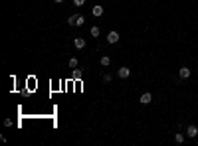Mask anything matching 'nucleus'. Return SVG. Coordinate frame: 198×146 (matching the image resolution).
Here are the masks:
<instances>
[{
	"mask_svg": "<svg viewBox=\"0 0 198 146\" xmlns=\"http://www.w3.org/2000/svg\"><path fill=\"white\" fill-rule=\"evenodd\" d=\"M83 22H85V18H83L81 14H77V16L74 14V16L68 18V24H70V26H83Z\"/></svg>",
	"mask_w": 198,
	"mask_h": 146,
	"instance_id": "obj_1",
	"label": "nucleus"
},
{
	"mask_svg": "<svg viewBox=\"0 0 198 146\" xmlns=\"http://www.w3.org/2000/svg\"><path fill=\"white\" fill-rule=\"evenodd\" d=\"M131 75V69L129 67H121V69H117V77H121V79H127Z\"/></svg>",
	"mask_w": 198,
	"mask_h": 146,
	"instance_id": "obj_2",
	"label": "nucleus"
},
{
	"mask_svg": "<svg viewBox=\"0 0 198 146\" xmlns=\"http://www.w3.org/2000/svg\"><path fill=\"white\" fill-rule=\"evenodd\" d=\"M178 77H180V79H188V77H190V69H188V67H180V69H178Z\"/></svg>",
	"mask_w": 198,
	"mask_h": 146,
	"instance_id": "obj_3",
	"label": "nucleus"
},
{
	"mask_svg": "<svg viewBox=\"0 0 198 146\" xmlns=\"http://www.w3.org/2000/svg\"><path fill=\"white\" fill-rule=\"evenodd\" d=\"M107 41H109V43H117L119 41V34L117 32H109V34H107Z\"/></svg>",
	"mask_w": 198,
	"mask_h": 146,
	"instance_id": "obj_4",
	"label": "nucleus"
},
{
	"mask_svg": "<svg viewBox=\"0 0 198 146\" xmlns=\"http://www.w3.org/2000/svg\"><path fill=\"white\" fill-rule=\"evenodd\" d=\"M186 134H188L190 138H194V136H198V128L194 126V124H190V126L186 128Z\"/></svg>",
	"mask_w": 198,
	"mask_h": 146,
	"instance_id": "obj_5",
	"label": "nucleus"
},
{
	"mask_svg": "<svg viewBox=\"0 0 198 146\" xmlns=\"http://www.w3.org/2000/svg\"><path fill=\"white\" fill-rule=\"evenodd\" d=\"M151 101H153V95H151V93H143V95H141V103H143V105H149Z\"/></svg>",
	"mask_w": 198,
	"mask_h": 146,
	"instance_id": "obj_6",
	"label": "nucleus"
},
{
	"mask_svg": "<svg viewBox=\"0 0 198 146\" xmlns=\"http://www.w3.org/2000/svg\"><path fill=\"white\" fill-rule=\"evenodd\" d=\"M74 43H75V47H77V49H83V47H85V39H83V37H75V39H74Z\"/></svg>",
	"mask_w": 198,
	"mask_h": 146,
	"instance_id": "obj_7",
	"label": "nucleus"
},
{
	"mask_svg": "<svg viewBox=\"0 0 198 146\" xmlns=\"http://www.w3.org/2000/svg\"><path fill=\"white\" fill-rule=\"evenodd\" d=\"M91 12H93V16H97V18H99V16L103 14V6H93V10H91Z\"/></svg>",
	"mask_w": 198,
	"mask_h": 146,
	"instance_id": "obj_8",
	"label": "nucleus"
},
{
	"mask_svg": "<svg viewBox=\"0 0 198 146\" xmlns=\"http://www.w3.org/2000/svg\"><path fill=\"white\" fill-rule=\"evenodd\" d=\"M109 63H111V57H109V55H103V57H101V65H103V67H107Z\"/></svg>",
	"mask_w": 198,
	"mask_h": 146,
	"instance_id": "obj_9",
	"label": "nucleus"
},
{
	"mask_svg": "<svg viewBox=\"0 0 198 146\" xmlns=\"http://www.w3.org/2000/svg\"><path fill=\"white\" fill-rule=\"evenodd\" d=\"M68 65H70L72 69H75V67H77V57H72V59L68 61Z\"/></svg>",
	"mask_w": 198,
	"mask_h": 146,
	"instance_id": "obj_10",
	"label": "nucleus"
},
{
	"mask_svg": "<svg viewBox=\"0 0 198 146\" xmlns=\"http://www.w3.org/2000/svg\"><path fill=\"white\" fill-rule=\"evenodd\" d=\"M174 140H176V144H182V142H184V136L178 132V134H174Z\"/></svg>",
	"mask_w": 198,
	"mask_h": 146,
	"instance_id": "obj_11",
	"label": "nucleus"
},
{
	"mask_svg": "<svg viewBox=\"0 0 198 146\" xmlns=\"http://www.w3.org/2000/svg\"><path fill=\"white\" fill-rule=\"evenodd\" d=\"M99 34H101V30H99L97 26H93V28H91V36H93V37H97Z\"/></svg>",
	"mask_w": 198,
	"mask_h": 146,
	"instance_id": "obj_12",
	"label": "nucleus"
},
{
	"mask_svg": "<svg viewBox=\"0 0 198 146\" xmlns=\"http://www.w3.org/2000/svg\"><path fill=\"white\" fill-rule=\"evenodd\" d=\"M111 79H113V77H111L109 73H105V75H103V83H111Z\"/></svg>",
	"mask_w": 198,
	"mask_h": 146,
	"instance_id": "obj_13",
	"label": "nucleus"
},
{
	"mask_svg": "<svg viewBox=\"0 0 198 146\" xmlns=\"http://www.w3.org/2000/svg\"><path fill=\"white\" fill-rule=\"evenodd\" d=\"M81 75H83V71H81V69H74V77H75V79H79Z\"/></svg>",
	"mask_w": 198,
	"mask_h": 146,
	"instance_id": "obj_14",
	"label": "nucleus"
},
{
	"mask_svg": "<svg viewBox=\"0 0 198 146\" xmlns=\"http://www.w3.org/2000/svg\"><path fill=\"white\" fill-rule=\"evenodd\" d=\"M4 126H12V118H4Z\"/></svg>",
	"mask_w": 198,
	"mask_h": 146,
	"instance_id": "obj_15",
	"label": "nucleus"
},
{
	"mask_svg": "<svg viewBox=\"0 0 198 146\" xmlns=\"http://www.w3.org/2000/svg\"><path fill=\"white\" fill-rule=\"evenodd\" d=\"M74 4H75V6H83V4H85V0H74Z\"/></svg>",
	"mask_w": 198,
	"mask_h": 146,
	"instance_id": "obj_16",
	"label": "nucleus"
},
{
	"mask_svg": "<svg viewBox=\"0 0 198 146\" xmlns=\"http://www.w3.org/2000/svg\"><path fill=\"white\" fill-rule=\"evenodd\" d=\"M54 2H58V4H62V2H64V0H54Z\"/></svg>",
	"mask_w": 198,
	"mask_h": 146,
	"instance_id": "obj_17",
	"label": "nucleus"
}]
</instances>
